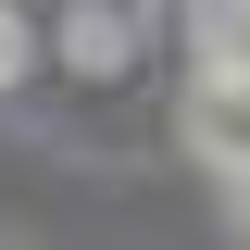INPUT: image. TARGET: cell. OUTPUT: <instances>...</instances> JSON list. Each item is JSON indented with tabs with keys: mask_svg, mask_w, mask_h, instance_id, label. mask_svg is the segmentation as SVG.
Listing matches in <instances>:
<instances>
[{
	"mask_svg": "<svg viewBox=\"0 0 250 250\" xmlns=\"http://www.w3.org/2000/svg\"><path fill=\"white\" fill-rule=\"evenodd\" d=\"M150 50V0H62V62L75 75H125Z\"/></svg>",
	"mask_w": 250,
	"mask_h": 250,
	"instance_id": "6da1fadb",
	"label": "cell"
},
{
	"mask_svg": "<svg viewBox=\"0 0 250 250\" xmlns=\"http://www.w3.org/2000/svg\"><path fill=\"white\" fill-rule=\"evenodd\" d=\"M175 125H188V150H200V163H225V175H238V163H250V75H200Z\"/></svg>",
	"mask_w": 250,
	"mask_h": 250,
	"instance_id": "7a4b0ae2",
	"label": "cell"
},
{
	"mask_svg": "<svg viewBox=\"0 0 250 250\" xmlns=\"http://www.w3.org/2000/svg\"><path fill=\"white\" fill-rule=\"evenodd\" d=\"M200 75H250V0H213L200 13Z\"/></svg>",
	"mask_w": 250,
	"mask_h": 250,
	"instance_id": "3957f363",
	"label": "cell"
},
{
	"mask_svg": "<svg viewBox=\"0 0 250 250\" xmlns=\"http://www.w3.org/2000/svg\"><path fill=\"white\" fill-rule=\"evenodd\" d=\"M13 75H25V25L0 13V88H13Z\"/></svg>",
	"mask_w": 250,
	"mask_h": 250,
	"instance_id": "277c9868",
	"label": "cell"
},
{
	"mask_svg": "<svg viewBox=\"0 0 250 250\" xmlns=\"http://www.w3.org/2000/svg\"><path fill=\"white\" fill-rule=\"evenodd\" d=\"M225 188H238V225H250V163H238V175H225Z\"/></svg>",
	"mask_w": 250,
	"mask_h": 250,
	"instance_id": "5b68a950",
	"label": "cell"
}]
</instances>
